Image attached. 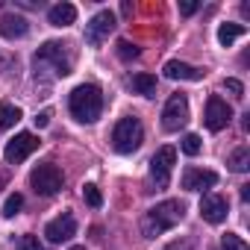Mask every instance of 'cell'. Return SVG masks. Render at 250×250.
Segmentation results:
<instances>
[{
  "label": "cell",
  "instance_id": "32",
  "mask_svg": "<svg viewBox=\"0 0 250 250\" xmlns=\"http://www.w3.org/2000/svg\"><path fill=\"white\" fill-rule=\"evenodd\" d=\"M71 250H85V247H71Z\"/></svg>",
  "mask_w": 250,
  "mask_h": 250
},
{
  "label": "cell",
  "instance_id": "9",
  "mask_svg": "<svg viewBox=\"0 0 250 250\" xmlns=\"http://www.w3.org/2000/svg\"><path fill=\"white\" fill-rule=\"evenodd\" d=\"M33 150H39V139H36L33 133H18L12 142H6L3 159H6L9 165H18V162H24Z\"/></svg>",
  "mask_w": 250,
  "mask_h": 250
},
{
  "label": "cell",
  "instance_id": "1",
  "mask_svg": "<svg viewBox=\"0 0 250 250\" xmlns=\"http://www.w3.org/2000/svg\"><path fill=\"white\" fill-rule=\"evenodd\" d=\"M183 212H186V206H183L180 200H162V203H156V206L142 218V235H145V238H156V235H162L165 229H174V227L183 221Z\"/></svg>",
  "mask_w": 250,
  "mask_h": 250
},
{
  "label": "cell",
  "instance_id": "16",
  "mask_svg": "<svg viewBox=\"0 0 250 250\" xmlns=\"http://www.w3.org/2000/svg\"><path fill=\"white\" fill-rule=\"evenodd\" d=\"M47 21L53 27H71L77 21V6L74 3H56L47 9Z\"/></svg>",
  "mask_w": 250,
  "mask_h": 250
},
{
  "label": "cell",
  "instance_id": "5",
  "mask_svg": "<svg viewBox=\"0 0 250 250\" xmlns=\"http://www.w3.org/2000/svg\"><path fill=\"white\" fill-rule=\"evenodd\" d=\"M30 186H33V191L36 194H42V197H53L62 186H65V177H62V171L56 168V165H39V168H33V174H30Z\"/></svg>",
  "mask_w": 250,
  "mask_h": 250
},
{
  "label": "cell",
  "instance_id": "29",
  "mask_svg": "<svg viewBox=\"0 0 250 250\" xmlns=\"http://www.w3.org/2000/svg\"><path fill=\"white\" fill-rule=\"evenodd\" d=\"M180 12L183 15H194L197 12V3H194V0H186V3H180Z\"/></svg>",
  "mask_w": 250,
  "mask_h": 250
},
{
  "label": "cell",
  "instance_id": "20",
  "mask_svg": "<svg viewBox=\"0 0 250 250\" xmlns=\"http://www.w3.org/2000/svg\"><path fill=\"white\" fill-rule=\"evenodd\" d=\"M229 168H232L235 174H244V171L250 168V147H238V150L229 156Z\"/></svg>",
  "mask_w": 250,
  "mask_h": 250
},
{
  "label": "cell",
  "instance_id": "17",
  "mask_svg": "<svg viewBox=\"0 0 250 250\" xmlns=\"http://www.w3.org/2000/svg\"><path fill=\"white\" fill-rule=\"evenodd\" d=\"M130 85H133V91H139L142 97H156V77H153V74H136V77L130 80Z\"/></svg>",
  "mask_w": 250,
  "mask_h": 250
},
{
  "label": "cell",
  "instance_id": "24",
  "mask_svg": "<svg viewBox=\"0 0 250 250\" xmlns=\"http://www.w3.org/2000/svg\"><path fill=\"white\" fill-rule=\"evenodd\" d=\"M118 56H121L124 62H130V59H136V56H139V47H136V44H130L127 39H121V42H118Z\"/></svg>",
  "mask_w": 250,
  "mask_h": 250
},
{
  "label": "cell",
  "instance_id": "14",
  "mask_svg": "<svg viewBox=\"0 0 250 250\" xmlns=\"http://www.w3.org/2000/svg\"><path fill=\"white\" fill-rule=\"evenodd\" d=\"M30 33V21L24 15H15V12H6L3 18H0V36L15 42V39H24Z\"/></svg>",
  "mask_w": 250,
  "mask_h": 250
},
{
  "label": "cell",
  "instance_id": "26",
  "mask_svg": "<svg viewBox=\"0 0 250 250\" xmlns=\"http://www.w3.org/2000/svg\"><path fill=\"white\" fill-rule=\"evenodd\" d=\"M18 250H44V244L39 241V235H24L18 241Z\"/></svg>",
  "mask_w": 250,
  "mask_h": 250
},
{
  "label": "cell",
  "instance_id": "3",
  "mask_svg": "<svg viewBox=\"0 0 250 250\" xmlns=\"http://www.w3.org/2000/svg\"><path fill=\"white\" fill-rule=\"evenodd\" d=\"M68 44H59V42H47L36 50L33 56V65H36V74H50V77H68L71 74V56L65 50Z\"/></svg>",
  "mask_w": 250,
  "mask_h": 250
},
{
  "label": "cell",
  "instance_id": "23",
  "mask_svg": "<svg viewBox=\"0 0 250 250\" xmlns=\"http://www.w3.org/2000/svg\"><path fill=\"white\" fill-rule=\"evenodd\" d=\"M21 206H24V197L15 191V194L6 197V203H3V215H6V218H15V215L21 212Z\"/></svg>",
  "mask_w": 250,
  "mask_h": 250
},
{
  "label": "cell",
  "instance_id": "2",
  "mask_svg": "<svg viewBox=\"0 0 250 250\" xmlns=\"http://www.w3.org/2000/svg\"><path fill=\"white\" fill-rule=\"evenodd\" d=\"M68 109H71V115L80 124H94L100 118V112H103V94H100V88L91 85V83L77 85L71 91V97H68Z\"/></svg>",
  "mask_w": 250,
  "mask_h": 250
},
{
  "label": "cell",
  "instance_id": "13",
  "mask_svg": "<svg viewBox=\"0 0 250 250\" xmlns=\"http://www.w3.org/2000/svg\"><path fill=\"white\" fill-rule=\"evenodd\" d=\"M218 183V174L209 171V168H188L183 174V188L186 191H203V188H212Z\"/></svg>",
  "mask_w": 250,
  "mask_h": 250
},
{
  "label": "cell",
  "instance_id": "22",
  "mask_svg": "<svg viewBox=\"0 0 250 250\" xmlns=\"http://www.w3.org/2000/svg\"><path fill=\"white\" fill-rule=\"evenodd\" d=\"M83 197H85V203L91 206V209H97V206H103V194H100V188L97 186H83Z\"/></svg>",
  "mask_w": 250,
  "mask_h": 250
},
{
  "label": "cell",
  "instance_id": "10",
  "mask_svg": "<svg viewBox=\"0 0 250 250\" xmlns=\"http://www.w3.org/2000/svg\"><path fill=\"white\" fill-rule=\"evenodd\" d=\"M206 127L212 130V133H221L227 124H229V118H232V109H229V103L227 100H221L218 94H212L209 100H206Z\"/></svg>",
  "mask_w": 250,
  "mask_h": 250
},
{
  "label": "cell",
  "instance_id": "31",
  "mask_svg": "<svg viewBox=\"0 0 250 250\" xmlns=\"http://www.w3.org/2000/svg\"><path fill=\"white\" fill-rule=\"evenodd\" d=\"M241 200H250V186H241Z\"/></svg>",
  "mask_w": 250,
  "mask_h": 250
},
{
  "label": "cell",
  "instance_id": "21",
  "mask_svg": "<svg viewBox=\"0 0 250 250\" xmlns=\"http://www.w3.org/2000/svg\"><path fill=\"white\" fill-rule=\"evenodd\" d=\"M221 250H250V247H247V241H244L241 235H235V232H227V235L221 238Z\"/></svg>",
  "mask_w": 250,
  "mask_h": 250
},
{
  "label": "cell",
  "instance_id": "7",
  "mask_svg": "<svg viewBox=\"0 0 250 250\" xmlns=\"http://www.w3.org/2000/svg\"><path fill=\"white\" fill-rule=\"evenodd\" d=\"M174 165H177V150L174 147H159L153 153V159H150V177H153L156 188H168Z\"/></svg>",
  "mask_w": 250,
  "mask_h": 250
},
{
  "label": "cell",
  "instance_id": "11",
  "mask_svg": "<svg viewBox=\"0 0 250 250\" xmlns=\"http://www.w3.org/2000/svg\"><path fill=\"white\" fill-rule=\"evenodd\" d=\"M44 235H47V241H53V244L71 241V238L77 235V221H74V215H71V212H62L59 218H53V221L44 227Z\"/></svg>",
  "mask_w": 250,
  "mask_h": 250
},
{
  "label": "cell",
  "instance_id": "8",
  "mask_svg": "<svg viewBox=\"0 0 250 250\" xmlns=\"http://www.w3.org/2000/svg\"><path fill=\"white\" fill-rule=\"evenodd\" d=\"M115 30V15L109 9H100L88 24H85V44L91 47H100L103 39H109V33Z\"/></svg>",
  "mask_w": 250,
  "mask_h": 250
},
{
  "label": "cell",
  "instance_id": "6",
  "mask_svg": "<svg viewBox=\"0 0 250 250\" xmlns=\"http://www.w3.org/2000/svg\"><path fill=\"white\" fill-rule=\"evenodd\" d=\"M186 124H188V100H186V94H171L162 109V127L168 133H177Z\"/></svg>",
  "mask_w": 250,
  "mask_h": 250
},
{
  "label": "cell",
  "instance_id": "27",
  "mask_svg": "<svg viewBox=\"0 0 250 250\" xmlns=\"http://www.w3.org/2000/svg\"><path fill=\"white\" fill-rule=\"evenodd\" d=\"M224 85H227V88H229V91H232V97H238V100H241V97H244V85H241V83H238V80H232V77H229V80H227V83H224Z\"/></svg>",
  "mask_w": 250,
  "mask_h": 250
},
{
  "label": "cell",
  "instance_id": "15",
  "mask_svg": "<svg viewBox=\"0 0 250 250\" xmlns=\"http://www.w3.org/2000/svg\"><path fill=\"white\" fill-rule=\"evenodd\" d=\"M162 74H165L168 80H191V83H197V80L203 77V71H200V68H194V65H186V62H180V59H171V62H165Z\"/></svg>",
  "mask_w": 250,
  "mask_h": 250
},
{
  "label": "cell",
  "instance_id": "19",
  "mask_svg": "<svg viewBox=\"0 0 250 250\" xmlns=\"http://www.w3.org/2000/svg\"><path fill=\"white\" fill-rule=\"evenodd\" d=\"M18 121H21V109H18V106H12V103H0V133L9 130V127H15Z\"/></svg>",
  "mask_w": 250,
  "mask_h": 250
},
{
  "label": "cell",
  "instance_id": "30",
  "mask_svg": "<svg viewBox=\"0 0 250 250\" xmlns=\"http://www.w3.org/2000/svg\"><path fill=\"white\" fill-rule=\"evenodd\" d=\"M162 250H191V247H188V241H171V244L162 247Z\"/></svg>",
  "mask_w": 250,
  "mask_h": 250
},
{
  "label": "cell",
  "instance_id": "4",
  "mask_svg": "<svg viewBox=\"0 0 250 250\" xmlns=\"http://www.w3.org/2000/svg\"><path fill=\"white\" fill-rule=\"evenodd\" d=\"M145 142V127L139 118H121L112 130V145L118 153H136Z\"/></svg>",
  "mask_w": 250,
  "mask_h": 250
},
{
  "label": "cell",
  "instance_id": "12",
  "mask_svg": "<svg viewBox=\"0 0 250 250\" xmlns=\"http://www.w3.org/2000/svg\"><path fill=\"white\" fill-rule=\"evenodd\" d=\"M227 209H229V203H227V197H221V194H203V200H200V215H203V221H209V224L227 221Z\"/></svg>",
  "mask_w": 250,
  "mask_h": 250
},
{
  "label": "cell",
  "instance_id": "28",
  "mask_svg": "<svg viewBox=\"0 0 250 250\" xmlns=\"http://www.w3.org/2000/svg\"><path fill=\"white\" fill-rule=\"evenodd\" d=\"M33 121H36V127H39V130H44L47 124H50V109H42V112H39Z\"/></svg>",
  "mask_w": 250,
  "mask_h": 250
},
{
  "label": "cell",
  "instance_id": "25",
  "mask_svg": "<svg viewBox=\"0 0 250 250\" xmlns=\"http://www.w3.org/2000/svg\"><path fill=\"white\" fill-rule=\"evenodd\" d=\"M183 153H188V156H197V153H200V136L188 133V136L183 139Z\"/></svg>",
  "mask_w": 250,
  "mask_h": 250
},
{
  "label": "cell",
  "instance_id": "18",
  "mask_svg": "<svg viewBox=\"0 0 250 250\" xmlns=\"http://www.w3.org/2000/svg\"><path fill=\"white\" fill-rule=\"evenodd\" d=\"M244 33H247L244 24H221V27H218V42H221L224 47H229V44H232L238 36H244Z\"/></svg>",
  "mask_w": 250,
  "mask_h": 250
}]
</instances>
